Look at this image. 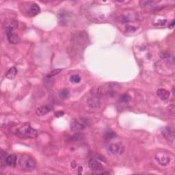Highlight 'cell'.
I'll list each match as a JSON object with an SVG mask.
<instances>
[{"label": "cell", "instance_id": "e0dca14e", "mask_svg": "<svg viewBox=\"0 0 175 175\" xmlns=\"http://www.w3.org/2000/svg\"><path fill=\"white\" fill-rule=\"evenodd\" d=\"M70 81L73 84H78L81 81V78L78 75H73L70 78Z\"/></svg>", "mask_w": 175, "mask_h": 175}, {"label": "cell", "instance_id": "9c48e42d", "mask_svg": "<svg viewBox=\"0 0 175 175\" xmlns=\"http://www.w3.org/2000/svg\"><path fill=\"white\" fill-rule=\"evenodd\" d=\"M51 110H52V107L51 105H45L39 107L38 108H37V109L36 110V115H38V116H42L46 115L49 112H50Z\"/></svg>", "mask_w": 175, "mask_h": 175}, {"label": "cell", "instance_id": "d6986e66", "mask_svg": "<svg viewBox=\"0 0 175 175\" xmlns=\"http://www.w3.org/2000/svg\"><path fill=\"white\" fill-rule=\"evenodd\" d=\"M61 71H62V69H60L53 70L48 73V75H47V78H51V77H53L56 75H58V73H60Z\"/></svg>", "mask_w": 175, "mask_h": 175}, {"label": "cell", "instance_id": "8992f818", "mask_svg": "<svg viewBox=\"0 0 175 175\" xmlns=\"http://www.w3.org/2000/svg\"><path fill=\"white\" fill-rule=\"evenodd\" d=\"M107 151L111 153L113 155L116 154H122L124 152L125 148L123 146H122L121 144H110L108 145L107 148Z\"/></svg>", "mask_w": 175, "mask_h": 175}, {"label": "cell", "instance_id": "6da1fadb", "mask_svg": "<svg viewBox=\"0 0 175 175\" xmlns=\"http://www.w3.org/2000/svg\"><path fill=\"white\" fill-rule=\"evenodd\" d=\"M14 134L22 139H34L38 136V132L29 123H25L18 127L14 130Z\"/></svg>", "mask_w": 175, "mask_h": 175}, {"label": "cell", "instance_id": "9a60e30c", "mask_svg": "<svg viewBox=\"0 0 175 175\" xmlns=\"http://www.w3.org/2000/svg\"><path fill=\"white\" fill-rule=\"evenodd\" d=\"M17 73V69L15 68V67H12L10 69L8 70V71L6 73V78L8 79H14V77L16 76V74Z\"/></svg>", "mask_w": 175, "mask_h": 175}, {"label": "cell", "instance_id": "7402d4cb", "mask_svg": "<svg viewBox=\"0 0 175 175\" xmlns=\"http://www.w3.org/2000/svg\"><path fill=\"white\" fill-rule=\"evenodd\" d=\"M165 23H166V20H161V21H159V22L158 21V23H157L156 25H158V26H164Z\"/></svg>", "mask_w": 175, "mask_h": 175}, {"label": "cell", "instance_id": "5bb4252c", "mask_svg": "<svg viewBox=\"0 0 175 175\" xmlns=\"http://www.w3.org/2000/svg\"><path fill=\"white\" fill-rule=\"evenodd\" d=\"M117 135L113 131H107L105 134H104V137L106 140H111L112 139H114V138L116 137Z\"/></svg>", "mask_w": 175, "mask_h": 175}, {"label": "cell", "instance_id": "7c38bea8", "mask_svg": "<svg viewBox=\"0 0 175 175\" xmlns=\"http://www.w3.org/2000/svg\"><path fill=\"white\" fill-rule=\"evenodd\" d=\"M157 96L160 98L163 101H166L168 99L169 97H170V92L168 91L165 89H159L157 91Z\"/></svg>", "mask_w": 175, "mask_h": 175}, {"label": "cell", "instance_id": "ba28073f", "mask_svg": "<svg viewBox=\"0 0 175 175\" xmlns=\"http://www.w3.org/2000/svg\"><path fill=\"white\" fill-rule=\"evenodd\" d=\"M88 104L92 108H97L101 105V99L99 95H95L88 100Z\"/></svg>", "mask_w": 175, "mask_h": 175}, {"label": "cell", "instance_id": "2e32d148", "mask_svg": "<svg viewBox=\"0 0 175 175\" xmlns=\"http://www.w3.org/2000/svg\"><path fill=\"white\" fill-rule=\"evenodd\" d=\"M59 97L62 99H68L69 97V91L67 89H62L59 92Z\"/></svg>", "mask_w": 175, "mask_h": 175}, {"label": "cell", "instance_id": "603a6c76", "mask_svg": "<svg viewBox=\"0 0 175 175\" xmlns=\"http://www.w3.org/2000/svg\"><path fill=\"white\" fill-rule=\"evenodd\" d=\"M174 23H175V22H174V20H173V21H172L171 22V23L170 24V25H169V28H173V27H174Z\"/></svg>", "mask_w": 175, "mask_h": 175}, {"label": "cell", "instance_id": "3957f363", "mask_svg": "<svg viewBox=\"0 0 175 175\" xmlns=\"http://www.w3.org/2000/svg\"><path fill=\"white\" fill-rule=\"evenodd\" d=\"M17 27V21H12L6 27V36L8 41L10 43L17 44L19 42V38L18 35L14 33V30L15 27Z\"/></svg>", "mask_w": 175, "mask_h": 175}, {"label": "cell", "instance_id": "8fae6325", "mask_svg": "<svg viewBox=\"0 0 175 175\" xmlns=\"http://www.w3.org/2000/svg\"><path fill=\"white\" fill-rule=\"evenodd\" d=\"M41 12V8L35 4V3H32V4L30 5V6L27 10V14H28L30 16H34L40 13Z\"/></svg>", "mask_w": 175, "mask_h": 175}, {"label": "cell", "instance_id": "7a4b0ae2", "mask_svg": "<svg viewBox=\"0 0 175 175\" xmlns=\"http://www.w3.org/2000/svg\"><path fill=\"white\" fill-rule=\"evenodd\" d=\"M18 165L21 170L23 172H32L36 168V162L35 159L26 153L22 154L19 159Z\"/></svg>", "mask_w": 175, "mask_h": 175}, {"label": "cell", "instance_id": "ac0fdd59", "mask_svg": "<svg viewBox=\"0 0 175 175\" xmlns=\"http://www.w3.org/2000/svg\"><path fill=\"white\" fill-rule=\"evenodd\" d=\"M130 100H131V97L127 94H122L121 97V98H120V101H121L122 103H128Z\"/></svg>", "mask_w": 175, "mask_h": 175}, {"label": "cell", "instance_id": "ffe728a7", "mask_svg": "<svg viewBox=\"0 0 175 175\" xmlns=\"http://www.w3.org/2000/svg\"><path fill=\"white\" fill-rule=\"evenodd\" d=\"M160 56H161L162 58H169V57L170 56V55L169 54L165 53V52H163V53L161 54Z\"/></svg>", "mask_w": 175, "mask_h": 175}, {"label": "cell", "instance_id": "30bf717a", "mask_svg": "<svg viewBox=\"0 0 175 175\" xmlns=\"http://www.w3.org/2000/svg\"><path fill=\"white\" fill-rule=\"evenodd\" d=\"M162 134L168 140H174V130L170 127H165L162 131Z\"/></svg>", "mask_w": 175, "mask_h": 175}, {"label": "cell", "instance_id": "277c9868", "mask_svg": "<svg viewBox=\"0 0 175 175\" xmlns=\"http://www.w3.org/2000/svg\"><path fill=\"white\" fill-rule=\"evenodd\" d=\"M88 125V123L86 119H73L70 122V130L73 132L79 133V132L84 130L86 127H87Z\"/></svg>", "mask_w": 175, "mask_h": 175}, {"label": "cell", "instance_id": "5b68a950", "mask_svg": "<svg viewBox=\"0 0 175 175\" xmlns=\"http://www.w3.org/2000/svg\"><path fill=\"white\" fill-rule=\"evenodd\" d=\"M155 159L158 164L161 165H167L170 161V158L167 153H157L155 155Z\"/></svg>", "mask_w": 175, "mask_h": 175}, {"label": "cell", "instance_id": "4fadbf2b", "mask_svg": "<svg viewBox=\"0 0 175 175\" xmlns=\"http://www.w3.org/2000/svg\"><path fill=\"white\" fill-rule=\"evenodd\" d=\"M16 161H17V156L14 154H12L8 155L6 159V164L7 165L10 167H14L16 165Z\"/></svg>", "mask_w": 175, "mask_h": 175}, {"label": "cell", "instance_id": "52a82bcc", "mask_svg": "<svg viewBox=\"0 0 175 175\" xmlns=\"http://www.w3.org/2000/svg\"><path fill=\"white\" fill-rule=\"evenodd\" d=\"M88 165L94 171H100L103 169V165L101 162L94 159H90L89 160Z\"/></svg>", "mask_w": 175, "mask_h": 175}, {"label": "cell", "instance_id": "44dd1931", "mask_svg": "<svg viewBox=\"0 0 175 175\" xmlns=\"http://www.w3.org/2000/svg\"><path fill=\"white\" fill-rule=\"evenodd\" d=\"M64 112L62 111H59V112H56L55 113V115H56V117H60V116H62L64 115Z\"/></svg>", "mask_w": 175, "mask_h": 175}]
</instances>
